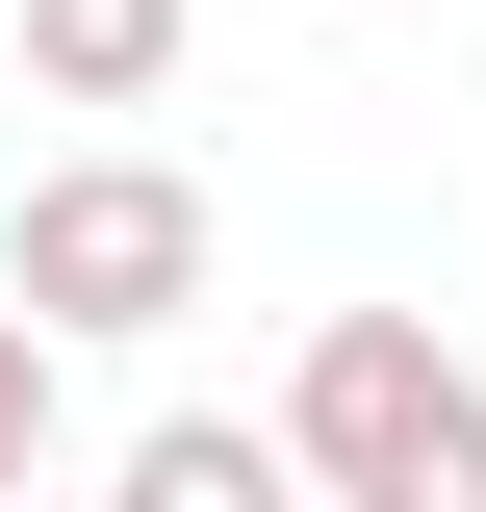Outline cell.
<instances>
[{
  "label": "cell",
  "mask_w": 486,
  "mask_h": 512,
  "mask_svg": "<svg viewBox=\"0 0 486 512\" xmlns=\"http://www.w3.org/2000/svg\"><path fill=\"white\" fill-rule=\"evenodd\" d=\"M26 52H52V77H154V52H180V0H26Z\"/></svg>",
  "instance_id": "obj_3"
},
{
  "label": "cell",
  "mask_w": 486,
  "mask_h": 512,
  "mask_svg": "<svg viewBox=\"0 0 486 512\" xmlns=\"http://www.w3.org/2000/svg\"><path fill=\"white\" fill-rule=\"evenodd\" d=\"M26 461H52V359L0 333V487H26Z\"/></svg>",
  "instance_id": "obj_4"
},
{
  "label": "cell",
  "mask_w": 486,
  "mask_h": 512,
  "mask_svg": "<svg viewBox=\"0 0 486 512\" xmlns=\"http://www.w3.org/2000/svg\"><path fill=\"white\" fill-rule=\"evenodd\" d=\"M307 461H333V487H384V512H486V384H435L410 333H333V359H307Z\"/></svg>",
  "instance_id": "obj_1"
},
{
  "label": "cell",
  "mask_w": 486,
  "mask_h": 512,
  "mask_svg": "<svg viewBox=\"0 0 486 512\" xmlns=\"http://www.w3.org/2000/svg\"><path fill=\"white\" fill-rule=\"evenodd\" d=\"M180 282H205V205L180 180H52V205H26V308L128 333V308H180Z\"/></svg>",
  "instance_id": "obj_2"
}]
</instances>
